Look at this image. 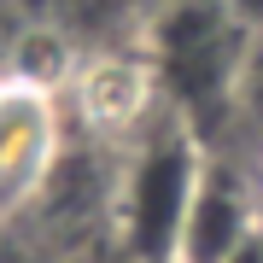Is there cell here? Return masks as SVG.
<instances>
[{
    "mask_svg": "<svg viewBox=\"0 0 263 263\" xmlns=\"http://www.w3.org/2000/svg\"><path fill=\"white\" fill-rule=\"evenodd\" d=\"M252 53L257 29L228 0H164L152 18L146 70L193 123H211L240 100Z\"/></svg>",
    "mask_w": 263,
    "mask_h": 263,
    "instance_id": "1",
    "label": "cell"
},
{
    "mask_svg": "<svg viewBox=\"0 0 263 263\" xmlns=\"http://www.w3.org/2000/svg\"><path fill=\"white\" fill-rule=\"evenodd\" d=\"M199 176H205V152H199L193 129H158L141 141L117 193V228L129 263H176Z\"/></svg>",
    "mask_w": 263,
    "mask_h": 263,
    "instance_id": "2",
    "label": "cell"
},
{
    "mask_svg": "<svg viewBox=\"0 0 263 263\" xmlns=\"http://www.w3.org/2000/svg\"><path fill=\"white\" fill-rule=\"evenodd\" d=\"M59 164V100L35 76L0 82V216L35 205Z\"/></svg>",
    "mask_w": 263,
    "mask_h": 263,
    "instance_id": "3",
    "label": "cell"
},
{
    "mask_svg": "<svg viewBox=\"0 0 263 263\" xmlns=\"http://www.w3.org/2000/svg\"><path fill=\"white\" fill-rule=\"evenodd\" d=\"M257 234V205H252V187L222 164H205L199 176V193L187 205V222H181V246H176V263H234Z\"/></svg>",
    "mask_w": 263,
    "mask_h": 263,
    "instance_id": "4",
    "label": "cell"
}]
</instances>
